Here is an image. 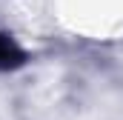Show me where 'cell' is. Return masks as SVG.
I'll list each match as a JSON object with an SVG mask.
<instances>
[{"instance_id": "1", "label": "cell", "mask_w": 123, "mask_h": 120, "mask_svg": "<svg viewBox=\"0 0 123 120\" xmlns=\"http://www.w3.org/2000/svg\"><path fill=\"white\" fill-rule=\"evenodd\" d=\"M20 63H23V52L14 46L12 37L0 34V69H14Z\"/></svg>"}]
</instances>
